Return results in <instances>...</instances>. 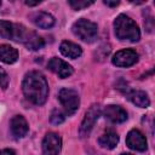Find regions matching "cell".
<instances>
[{"label": "cell", "mask_w": 155, "mask_h": 155, "mask_svg": "<svg viewBox=\"0 0 155 155\" xmlns=\"http://www.w3.org/2000/svg\"><path fill=\"white\" fill-rule=\"evenodd\" d=\"M22 90L24 97L36 105H42L48 96V85L45 76L36 71H29L22 82Z\"/></svg>", "instance_id": "obj_1"}, {"label": "cell", "mask_w": 155, "mask_h": 155, "mask_svg": "<svg viewBox=\"0 0 155 155\" xmlns=\"http://www.w3.org/2000/svg\"><path fill=\"white\" fill-rule=\"evenodd\" d=\"M115 35L120 40L138 41L140 38V31L137 23L126 15H119L114 21Z\"/></svg>", "instance_id": "obj_2"}, {"label": "cell", "mask_w": 155, "mask_h": 155, "mask_svg": "<svg viewBox=\"0 0 155 155\" xmlns=\"http://www.w3.org/2000/svg\"><path fill=\"white\" fill-rule=\"evenodd\" d=\"M12 40L24 44L25 47L31 51H38L45 46V41L41 36H39L35 31H31L21 24H13V39Z\"/></svg>", "instance_id": "obj_3"}, {"label": "cell", "mask_w": 155, "mask_h": 155, "mask_svg": "<svg viewBox=\"0 0 155 155\" xmlns=\"http://www.w3.org/2000/svg\"><path fill=\"white\" fill-rule=\"evenodd\" d=\"M71 30L75 36H78L80 40L85 42H92L96 40L97 34H98V28L94 22H91L88 19H78L73 27Z\"/></svg>", "instance_id": "obj_4"}, {"label": "cell", "mask_w": 155, "mask_h": 155, "mask_svg": "<svg viewBox=\"0 0 155 155\" xmlns=\"http://www.w3.org/2000/svg\"><path fill=\"white\" fill-rule=\"evenodd\" d=\"M58 99H59L61 104L63 105L65 114H68V115H73L80 105L79 94L76 91H74L71 88H62L58 93Z\"/></svg>", "instance_id": "obj_5"}, {"label": "cell", "mask_w": 155, "mask_h": 155, "mask_svg": "<svg viewBox=\"0 0 155 155\" xmlns=\"http://www.w3.org/2000/svg\"><path fill=\"white\" fill-rule=\"evenodd\" d=\"M102 114V109L98 104H93L85 114V117L80 125V128H79V134L80 137H87L90 134V132L92 131L93 126H94V122L98 120L99 115Z\"/></svg>", "instance_id": "obj_6"}, {"label": "cell", "mask_w": 155, "mask_h": 155, "mask_svg": "<svg viewBox=\"0 0 155 155\" xmlns=\"http://www.w3.org/2000/svg\"><path fill=\"white\" fill-rule=\"evenodd\" d=\"M138 61V53L131 48H125V50H120L117 51L113 58L111 62L116 67H122V68H127L133 65L136 62Z\"/></svg>", "instance_id": "obj_7"}, {"label": "cell", "mask_w": 155, "mask_h": 155, "mask_svg": "<svg viewBox=\"0 0 155 155\" xmlns=\"http://www.w3.org/2000/svg\"><path fill=\"white\" fill-rule=\"evenodd\" d=\"M61 148L62 139L57 133L50 132L45 136L42 140V155H59Z\"/></svg>", "instance_id": "obj_8"}, {"label": "cell", "mask_w": 155, "mask_h": 155, "mask_svg": "<svg viewBox=\"0 0 155 155\" xmlns=\"http://www.w3.org/2000/svg\"><path fill=\"white\" fill-rule=\"evenodd\" d=\"M47 67L51 71L57 74L61 79H65V78H68L73 74V68L67 62H64L63 59L57 58V57L51 58L47 63Z\"/></svg>", "instance_id": "obj_9"}, {"label": "cell", "mask_w": 155, "mask_h": 155, "mask_svg": "<svg viewBox=\"0 0 155 155\" xmlns=\"http://www.w3.org/2000/svg\"><path fill=\"white\" fill-rule=\"evenodd\" d=\"M126 144L128 148L137 150V151H144L147 149V139L144 134L138 130H131L126 137Z\"/></svg>", "instance_id": "obj_10"}, {"label": "cell", "mask_w": 155, "mask_h": 155, "mask_svg": "<svg viewBox=\"0 0 155 155\" xmlns=\"http://www.w3.org/2000/svg\"><path fill=\"white\" fill-rule=\"evenodd\" d=\"M103 115L114 124H121L127 120V113L120 105H107L103 110Z\"/></svg>", "instance_id": "obj_11"}, {"label": "cell", "mask_w": 155, "mask_h": 155, "mask_svg": "<svg viewBox=\"0 0 155 155\" xmlns=\"http://www.w3.org/2000/svg\"><path fill=\"white\" fill-rule=\"evenodd\" d=\"M10 128L11 133L15 136V138H23L28 133V122L22 115H15L11 119L10 122Z\"/></svg>", "instance_id": "obj_12"}, {"label": "cell", "mask_w": 155, "mask_h": 155, "mask_svg": "<svg viewBox=\"0 0 155 155\" xmlns=\"http://www.w3.org/2000/svg\"><path fill=\"white\" fill-rule=\"evenodd\" d=\"M30 19L36 27H39L41 29H48V28H52L54 25L53 16H51L47 12H42V11L35 12V13L30 15Z\"/></svg>", "instance_id": "obj_13"}, {"label": "cell", "mask_w": 155, "mask_h": 155, "mask_svg": "<svg viewBox=\"0 0 155 155\" xmlns=\"http://www.w3.org/2000/svg\"><path fill=\"white\" fill-rule=\"evenodd\" d=\"M126 97L139 108H148L150 104L149 97L144 91H126Z\"/></svg>", "instance_id": "obj_14"}, {"label": "cell", "mask_w": 155, "mask_h": 155, "mask_svg": "<svg viewBox=\"0 0 155 155\" xmlns=\"http://www.w3.org/2000/svg\"><path fill=\"white\" fill-rule=\"evenodd\" d=\"M59 51L63 56L68 57V58H71V59H75L78 57L81 56L82 53V50L79 45L71 42V41H63L59 46Z\"/></svg>", "instance_id": "obj_15"}, {"label": "cell", "mask_w": 155, "mask_h": 155, "mask_svg": "<svg viewBox=\"0 0 155 155\" xmlns=\"http://www.w3.org/2000/svg\"><path fill=\"white\" fill-rule=\"evenodd\" d=\"M117 143H119V136L116 132L111 130L104 132L98 139V144L104 149H114Z\"/></svg>", "instance_id": "obj_16"}, {"label": "cell", "mask_w": 155, "mask_h": 155, "mask_svg": "<svg viewBox=\"0 0 155 155\" xmlns=\"http://www.w3.org/2000/svg\"><path fill=\"white\" fill-rule=\"evenodd\" d=\"M18 59V52L10 45H0V61L6 64H12Z\"/></svg>", "instance_id": "obj_17"}, {"label": "cell", "mask_w": 155, "mask_h": 155, "mask_svg": "<svg viewBox=\"0 0 155 155\" xmlns=\"http://www.w3.org/2000/svg\"><path fill=\"white\" fill-rule=\"evenodd\" d=\"M0 38L13 39V24L7 21H0Z\"/></svg>", "instance_id": "obj_18"}, {"label": "cell", "mask_w": 155, "mask_h": 155, "mask_svg": "<svg viewBox=\"0 0 155 155\" xmlns=\"http://www.w3.org/2000/svg\"><path fill=\"white\" fill-rule=\"evenodd\" d=\"M50 120H51V122H52L53 125H59V124H62V122L65 120V116H64V114H63L61 110L54 109V110L51 113Z\"/></svg>", "instance_id": "obj_19"}, {"label": "cell", "mask_w": 155, "mask_h": 155, "mask_svg": "<svg viewBox=\"0 0 155 155\" xmlns=\"http://www.w3.org/2000/svg\"><path fill=\"white\" fill-rule=\"evenodd\" d=\"M92 4H93V1H86V0H70V1H69V5H70L74 10H76V11L82 10V8H85V7H88V6L92 5Z\"/></svg>", "instance_id": "obj_20"}, {"label": "cell", "mask_w": 155, "mask_h": 155, "mask_svg": "<svg viewBox=\"0 0 155 155\" xmlns=\"http://www.w3.org/2000/svg\"><path fill=\"white\" fill-rule=\"evenodd\" d=\"M7 86H8V76L6 71L0 67V88L5 90Z\"/></svg>", "instance_id": "obj_21"}, {"label": "cell", "mask_w": 155, "mask_h": 155, "mask_svg": "<svg viewBox=\"0 0 155 155\" xmlns=\"http://www.w3.org/2000/svg\"><path fill=\"white\" fill-rule=\"evenodd\" d=\"M0 155H16L12 149H2L0 150Z\"/></svg>", "instance_id": "obj_22"}, {"label": "cell", "mask_w": 155, "mask_h": 155, "mask_svg": "<svg viewBox=\"0 0 155 155\" xmlns=\"http://www.w3.org/2000/svg\"><path fill=\"white\" fill-rule=\"evenodd\" d=\"M103 2H104L107 6H110V7H115V6H117V5L120 4L119 1H108V0H104Z\"/></svg>", "instance_id": "obj_23"}, {"label": "cell", "mask_w": 155, "mask_h": 155, "mask_svg": "<svg viewBox=\"0 0 155 155\" xmlns=\"http://www.w3.org/2000/svg\"><path fill=\"white\" fill-rule=\"evenodd\" d=\"M39 4H40V1H25V5H28V6H35Z\"/></svg>", "instance_id": "obj_24"}, {"label": "cell", "mask_w": 155, "mask_h": 155, "mask_svg": "<svg viewBox=\"0 0 155 155\" xmlns=\"http://www.w3.org/2000/svg\"><path fill=\"white\" fill-rule=\"evenodd\" d=\"M121 155H132V154H128V153H124V154H121Z\"/></svg>", "instance_id": "obj_25"}, {"label": "cell", "mask_w": 155, "mask_h": 155, "mask_svg": "<svg viewBox=\"0 0 155 155\" xmlns=\"http://www.w3.org/2000/svg\"><path fill=\"white\" fill-rule=\"evenodd\" d=\"M0 6H1V2H0Z\"/></svg>", "instance_id": "obj_26"}]
</instances>
